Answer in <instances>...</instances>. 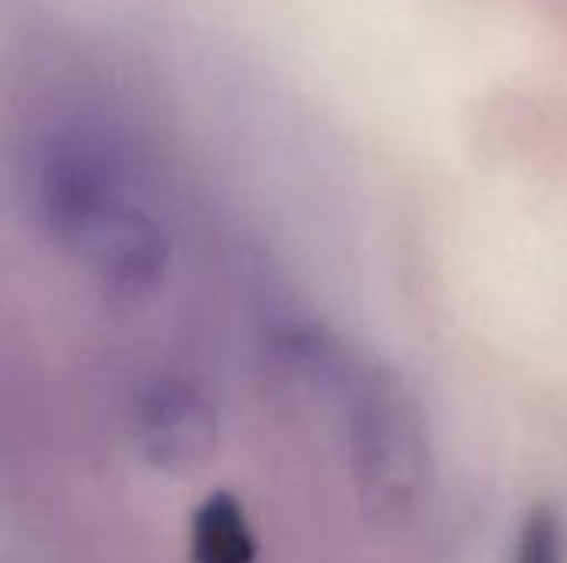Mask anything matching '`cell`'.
<instances>
[{"instance_id":"obj_1","label":"cell","mask_w":567,"mask_h":563,"mask_svg":"<svg viewBox=\"0 0 567 563\" xmlns=\"http://www.w3.org/2000/svg\"><path fill=\"white\" fill-rule=\"evenodd\" d=\"M37 219L113 295H146L166 272L169 239L133 199L116 159L86 133H53L33 173Z\"/></svg>"},{"instance_id":"obj_5","label":"cell","mask_w":567,"mask_h":563,"mask_svg":"<svg viewBox=\"0 0 567 563\" xmlns=\"http://www.w3.org/2000/svg\"><path fill=\"white\" fill-rule=\"evenodd\" d=\"M512 563H567V528L555 504H535L525 511Z\"/></svg>"},{"instance_id":"obj_3","label":"cell","mask_w":567,"mask_h":563,"mask_svg":"<svg viewBox=\"0 0 567 563\" xmlns=\"http://www.w3.org/2000/svg\"><path fill=\"white\" fill-rule=\"evenodd\" d=\"M130 438L150 468L193 475L219 448V415L196 382L153 375L130 398Z\"/></svg>"},{"instance_id":"obj_4","label":"cell","mask_w":567,"mask_h":563,"mask_svg":"<svg viewBox=\"0 0 567 563\" xmlns=\"http://www.w3.org/2000/svg\"><path fill=\"white\" fill-rule=\"evenodd\" d=\"M189 563H256V534L243 501L229 491L209 494L196 504L186 538Z\"/></svg>"},{"instance_id":"obj_2","label":"cell","mask_w":567,"mask_h":563,"mask_svg":"<svg viewBox=\"0 0 567 563\" xmlns=\"http://www.w3.org/2000/svg\"><path fill=\"white\" fill-rule=\"evenodd\" d=\"M306 365L339 395L346 461L365 518L379 528L412 524L432 488V441L419 402L389 368L339 358L326 345L306 348Z\"/></svg>"}]
</instances>
